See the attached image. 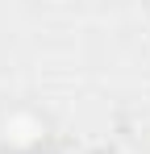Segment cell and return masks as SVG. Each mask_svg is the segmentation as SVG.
Here are the masks:
<instances>
[{
    "label": "cell",
    "mask_w": 150,
    "mask_h": 154,
    "mask_svg": "<svg viewBox=\"0 0 150 154\" xmlns=\"http://www.w3.org/2000/svg\"><path fill=\"white\" fill-rule=\"evenodd\" d=\"M38 133H42V121H38V117H29V112H17V117H8V121H4V137H8L13 146H33V142H38Z\"/></svg>",
    "instance_id": "1"
}]
</instances>
